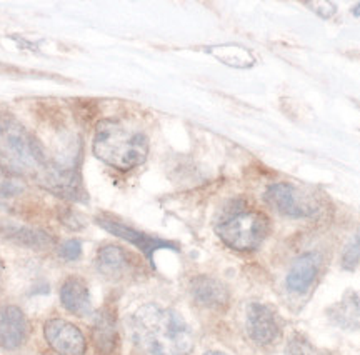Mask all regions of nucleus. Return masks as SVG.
Here are the masks:
<instances>
[{"mask_svg":"<svg viewBox=\"0 0 360 355\" xmlns=\"http://www.w3.org/2000/svg\"><path fill=\"white\" fill-rule=\"evenodd\" d=\"M130 329L135 344L148 355H188L193 335L175 310L155 304L143 305L132 316Z\"/></svg>","mask_w":360,"mask_h":355,"instance_id":"nucleus-1","label":"nucleus"},{"mask_svg":"<svg viewBox=\"0 0 360 355\" xmlns=\"http://www.w3.org/2000/svg\"><path fill=\"white\" fill-rule=\"evenodd\" d=\"M94 154L110 167L130 170L147 160L148 141L142 132L130 130L117 120H102L96 127Z\"/></svg>","mask_w":360,"mask_h":355,"instance_id":"nucleus-2","label":"nucleus"},{"mask_svg":"<svg viewBox=\"0 0 360 355\" xmlns=\"http://www.w3.org/2000/svg\"><path fill=\"white\" fill-rule=\"evenodd\" d=\"M0 159L11 169L25 174L42 172L47 167L37 138L8 114H0Z\"/></svg>","mask_w":360,"mask_h":355,"instance_id":"nucleus-3","label":"nucleus"},{"mask_svg":"<svg viewBox=\"0 0 360 355\" xmlns=\"http://www.w3.org/2000/svg\"><path fill=\"white\" fill-rule=\"evenodd\" d=\"M269 219L257 210H242L217 224L219 239L238 252H250L269 235Z\"/></svg>","mask_w":360,"mask_h":355,"instance_id":"nucleus-4","label":"nucleus"},{"mask_svg":"<svg viewBox=\"0 0 360 355\" xmlns=\"http://www.w3.org/2000/svg\"><path fill=\"white\" fill-rule=\"evenodd\" d=\"M265 202L277 210L278 214L287 215L292 219H304L312 217L317 212V207L305 197L299 188H295L290 183L281 182L272 183L265 191Z\"/></svg>","mask_w":360,"mask_h":355,"instance_id":"nucleus-5","label":"nucleus"},{"mask_svg":"<svg viewBox=\"0 0 360 355\" xmlns=\"http://www.w3.org/2000/svg\"><path fill=\"white\" fill-rule=\"evenodd\" d=\"M44 335L47 344L58 355H85L87 342L80 329L64 318H52L45 322Z\"/></svg>","mask_w":360,"mask_h":355,"instance_id":"nucleus-6","label":"nucleus"},{"mask_svg":"<svg viewBox=\"0 0 360 355\" xmlns=\"http://www.w3.org/2000/svg\"><path fill=\"white\" fill-rule=\"evenodd\" d=\"M97 224L102 228H105L107 232L114 233V235L120 237V239L127 240L129 244L137 247V249L141 250L143 255H146L148 262H150V265H154V252H155V250L169 249V250H175V252L179 250V245L175 244V242L159 239V237L147 235V233H143L141 231H135V228L125 226V224H122V222H117V220L98 217Z\"/></svg>","mask_w":360,"mask_h":355,"instance_id":"nucleus-7","label":"nucleus"},{"mask_svg":"<svg viewBox=\"0 0 360 355\" xmlns=\"http://www.w3.org/2000/svg\"><path fill=\"white\" fill-rule=\"evenodd\" d=\"M40 181H42L47 191L53 192L58 197H64V199L74 202L85 200L82 182H80L79 175L74 169L64 167V165H47L42 170Z\"/></svg>","mask_w":360,"mask_h":355,"instance_id":"nucleus-8","label":"nucleus"},{"mask_svg":"<svg viewBox=\"0 0 360 355\" xmlns=\"http://www.w3.org/2000/svg\"><path fill=\"white\" fill-rule=\"evenodd\" d=\"M29 335V322L24 312L15 305L0 309V347L15 350L25 342Z\"/></svg>","mask_w":360,"mask_h":355,"instance_id":"nucleus-9","label":"nucleus"},{"mask_svg":"<svg viewBox=\"0 0 360 355\" xmlns=\"http://www.w3.org/2000/svg\"><path fill=\"white\" fill-rule=\"evenodd\" d=\"M247 334L255 344L267 345L277 339L278 323L267 305L250 304L247 307Z\"/></svg>","mask_w":360,"mask_h":355,"instance_id":"nucleus-10","label":"nucleus"},{"mask_svg":"<svg viewBox=\"0 0 360 355\" xmlns=\"http://www.w3.org/2000/svg\"><path fill=\"white\" fill-rule=\"evenodd\" d=\"M319 269H321V255L315 252L300 255L287 273V289L295 294L307 292L319 276Z\"/></svg>","mask_w":360,"mask_h":355,"instance_id":"nucleus-11","label":"nucleus"},{"mask_svg":"<svg viewBox=\"0 0 360 355\" xmlns=\"http://www.w3.org/2000/svg\"><path fill=\"white\" fill-rule=\"evenodd\" d=\"M192 297L202 307L219 310L229 304V292L222 282L209 276H199L191 282Z\"/></svg>","mask_w":360,"mask_h":355,"instance_id":"nucleus-12","label":"nucleus"},{"mask_svg":"<svg viewBox=\"0 0 360 355\" xmlns=\"http://www.w3.org/2000/svg\"><path fill=\"white\" fill-rule=\"evenodd\" d=\"M60 302L70 314L77 317L89 316L92 310L87 285L79 277H70L64 282L60 289Z\"/></svg>","mask_w":360,"mask_h":355,"instance_id":"nucleus-13","label":"nucleus"},{"mask_svg":"<svg viewBox=\"0 0 360 355\" xmlns=\"http://www.w3.org/2000/svg\"><path fill=\"white\" fill-rule=\"evenodd\" d=\"M98 272L103 277L110 278V280H117V278H122L127 276L130 271V257L125 252L122 247L117 245H105L98 250L97 259H96Z\"/></svg>","mask_w":360,"mask_h":355,"instance_id":"nucleus-14","label":"nucleus"},{"mask_svg":"<svg viewBox=\"0 0 360 355\" xmlns=\"http://www.w3.org/2000/svg\"><path fill=\"white\" fill-rule=\"evenodd\" d=\"M94 345H96L97 352L102 355L110 354L117 345V325L114 312L103 309L96 318V325L92 332Z\"/></svg>","mask_w":360,"mask_h":355,"instance_id":"nucleus-15","label":"nucleus"},{"mask_svg":"<svg viewBox=\"0 0 360 355\" xmlns=\"http://www.w3.org/2000/svg\"><path fill=\"white\" fill-rule=\"evenodd\" d=\"M330 317L344 329L360 330V290H350L330 310Z\"/></svg>","mask_w":360,"mask_h":355,"instance_id":"nucleus-16","label":"nucleus"},{"mask_svg":"<svg viewBox=\"0 0 360 355\" xmlns=\"http://www.w3.org/2000/svg\"><path fill=\"white\" fill-rule=\"evenodd\" d=\"M214 58H217L220 64L232 67V69H250L255 64V57L249 49L237 46V44H220L207 49Z\"/></svg>","mask_w":360,"mask_h":355,"instance_id":"nucleus-17","label":"nucleus"},{"mask_svg":"<svg viewBox=\"0 0 360 355\" xmlns=\"http://www.w3.org/2000/svg\"><path fill=\"white\" fill-rule=\"evenodd\" d=\"M4 235L22 247H29L34 250H44L53 244V239L49 233L30 227H7Z\"/></svg>","mask_w":360,"mask_h":355,"instance_id":"nucleus-18","label":"nucleus"},{"mask_svg":"<svg viewBox=\"0 0 360 355\" xmlns=\"http://www.w3.org/2000/svg\"><path fill=\"white\" fill-rule=\"evenodd\" d=\"M359 260H360V232L354 237V240L345 247L344 255H342V265H344V269L352 271V269L357 267Z\"/></svg>","mask_w":360,"mask_h":355,"instance_id":"nucleus-19","label":"nucleus"},{"mask_svg":"<svg viewBox=\"0 0 360 355\" xmlns=\"http://www.w3.org/2000/svg\"><path fill=\"white\" fill-rule=\"evenodd\" d=\"M82 255V244L79 240H67L64 245L60 247V257L65 260H77Z\"/></svg>","mask_w":360,"mask_h":355,"instance_id":"nucleus-20","label":"nucleus"},{"mask_svg":"<svg viewBox=\"0 0 360 355\" xmlns=\"http://www.w3.org/2000/svg\"><path fill=\"white\" fill-rule=\"evenodd\" d=\"M307 7L312 8V11L317 13V15H321L322 19H328V17L334 15L337 11L334 4L326 2V0H322V2H314V0H310V2H307Z\"/></svg>","mask_w":360,"mask_h":355,"instance_id":"nucleus-21","label":"nucleus"},{"mask_svg":"<svg viewBox=\"0 0 360 355\" xmlns=\"http://www.w3.org/2000/svg\"><path fill=\"white\" fill-rule=\"evenodd\" d=\"M289 355H310L309 347L304 342H297V340H294V342L290 344Z\"/></svg>","mask_w":360,"mask_h":355,"instance_id":"nucleus-22","label":"nucleus"},{"mask_svg":"<svg viewBox=\"0 0 360 355\" xmlns=\"http://www.w3.org/2000/svg\"><path fill=\"white\" fill-rule=\"evenodd\" d=\"M354 15H355V17L360 15V4H359V6H355V8H354Z\"/></svg>","mask_w":360,"mask_h":355,"instance_id":"nucleus-23","label":"nucleus"},{"mask_svg":"<svg viewBox=\"0 0 360 355\" xmlns=\"http://www.w3.org/2000/svg\"><path fill=\"white\" fill-rule=\"evenodd\" d=\"M205 355H227V354H224V352H217V350H212V352H207Z\"/></svg>","mask_w":360,"mask_h":355,"instance_id":"nucleus-24","label":"nucleus"},{"mask_svg":"<svg viewBox=\"0 0 360 355\" xmlns=\"http://www.w3.org/2000/svg\"><path fill=\"white\" fill-rule=\"evenodd\" d=\"M2 269H4V267H2V264H0V272H2Z\"/></svg>","mask_w":360,"mask_h":355,"instance_id":"nucleus-25","label":"nucleus"}]
</instances>
